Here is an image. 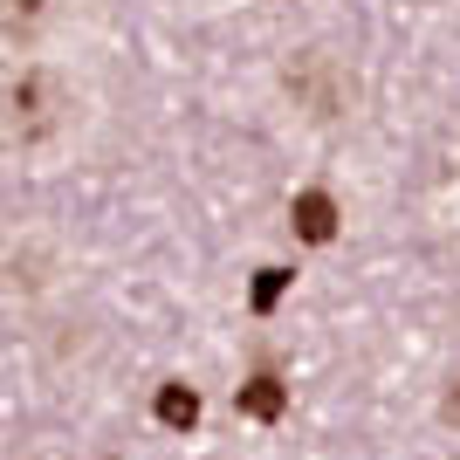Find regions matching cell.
<instances>
[{"label":"cell","instance_id":"7","mask_svg":"<svg viewBox=\"0 0 460 460\" xmlns=\"http://www.w3.org/2000/svg\"><path fill=\"white\" fill-rule=\"evenodd\" d=\"M282 282H288L282 269H261V288H254V309H269L275 296H282Z\"/></svg>","mask_w":460,"mask_h":460},{"label":"cell","instance_id":"2","mask_svg":"<svg viewBox=\"0 0 460 460\" xmlns=\"http://www.w3.org/2000/svg\"><path fill=\"white\" fill-rule=\"evenodd\" d=\"M282 90L296 96V111H309L316 124H330V117L350 111V96H358V83H350V69L330 49H303V56L282 69Z\"/></svg>","mask_w":460,"mask_h":460},{"label":"cell","instance_id":"8","mask_svg":"<svg viewBox=\"0 0 460 460\" xmlns=\"http://www.w3.org/2000/svg\"><path fill=\"white\" fill-rule=\"evenodd\" d=\"M440 412H447V426H460V378L447 385V405H440Z\"/></svg>","mask_w":460,"mask_h":460},{"label":"cell","instance_id":"1","mask_svg":"<svg viewBox=\"0 0 460 460\" xmlns=\"http://www.w3.org/2000/svg\"><path fill=\"white\" fill-rule=\"evenodd\" d=\"M76 124V96L56 69L28 62L21 76L0 83V145L7 152H56Z\"/></svg>","mask_w":460,"mask_h":460},{"label":"cell","instance_id":"6","mask_svg":"<svg viewBox=\"0 0 460 460\" xmlns=\"http://www.w3.org/2000/svg\"><path fill=\"white\" fill-rule=\"evenodd\" d=\"M158 420L165 426H192L199 420V399H192L186 385H165V392H158Z\"/></svg>","mask_w":460,"mask_h":460},{"label":"cell","instance_id":"3","mask_svg":"<svg viewBox=\"0 0 460 460\" xmlns=\"http://www.w3.org/2000/svg\"><path fill=\"white\" fill-rule=\"evenodd\" d=\"M56 14V0H0V28L14 41H35V28Z\"/></svg>","mask_w":460,"mask_h":460},{"label":"cell","instance_id":"4","mask_svg":"<svg viewBox=\"0 0 460 460\" xmlns=\"http://www.w3.org/2000/svg\"><path fill=\"white\" fill-rule=\"evenodd\" d=\"M296 227H303V241H330L337 234V207H330L323 192H303L296 199Z\"/></svg>","mask_w":460,"mask_h":460},{"label":"cell","instance_id":"5","mask_svg":"<svg viewBox=\"0 0 460 460\" xmlns=\"http://www.w3.org/2000/svg\"><path fill=\"white\" fill-rule=\"evenodd\" d=\"M241 412H254V420H275V412H282V385H275V378L241 385Z\"/></svg>","mask_w":460,"mask_h":460}]
</instances>
